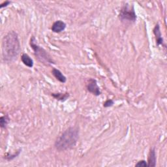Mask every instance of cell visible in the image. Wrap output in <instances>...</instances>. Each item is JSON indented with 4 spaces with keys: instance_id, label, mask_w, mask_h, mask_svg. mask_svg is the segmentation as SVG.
I'll return each instance as SVG.
<instances>
[{
    "instance_id": "6da1fadb",
    "label": "cell",
    "mask_w": 167,
    "mask_h": 167,
    "mask_svg": "<svg viewBox=\"0 0 167 167\" xmlns=\"http://www.w3.org/2000/svg\"><path fill=\"white\" fill-rule=\"evenodd\" d=\"M20 51V44L18 34L10 31L3 39L2 54L5 61H11L15 59Z\"/></svg>"
},
{
    "instance_id": "7a4b0ae2",
    "label": "cell",
    "mask_w": 167,
    "mask_h": 167,
    "mask_svg": "<svg viewBox=\"0 0 167 167\" xmlns=\"http://www.w3.org/2000/svg\"><path fill=\"white\" fill-rule=\"evenodd\" d=\"M79 138V129L77 127L67 129L57 139L55 147L59 151H65L73 148Z\"/></svg>"
},
{
    "instance_id": "3957f363",
    "label": "cell",
    "mask_w": 167,
    "mask_h": 167,
    "mask_svg": "<svg viewBox=\"0 0 167 167\" xmlns=\"http://www.w3.org/2000/svg\"><path fill=\"white\" fill-rule=\"evenodd\" d=\"M30 45L35 52V54H36L39 61L48 64H54V61L49 54H48L43 48H41L36 43V39L34 37H32L31 38Z\"/></svg>"
},
{
    "instance_id": "277c9868",
    "label": "cell",
    "mask_w": 167,
    "mask_h": 167,
    "mask_svg": "<svg viewBox=\"0 0 167 167\" xmlns=\"http://www.w3.org/2000/svg\"><path fill=\"white\" fill-rule=\"evenodd\" d=\"M120 18L123 21H129L135 22L136 20V15L135 14L133 7H130L128 5L124 6L120 11Z\"/></svg>"
},
{
    "instance_id": "5b68a950",
    "label": "cell",
    "mask_w": 167,
    "mask_h": 167,
    "mask_svg": "<svg viewBox=\"0 0 167 167\" xmlns=\"http://www.w3.org/2000/svg\"><path fill=\"white\" fill-rule=\"evenodd\" d=\"M87 89L88 91L93 93L96 96H99L101 95V92L100 91V88L97 85V82L96 80L91 79H89L87 84Z\"/></svg>"
},
{
    "instance_id": "8992f818",
    "label": "cell",
    "mask_w": 167,
    "mask_h": 167,
    "mask_svg": "<svg viewBox=\"0 0 167 167\" xmlns=\"http://www.w3.org/2000/svg\"><path fill=\"white\" fill-rule=\"evenodd\" d=\"M66 27V24L61 20H58L55 22L52 26V31L54 33H60L64 31Z\"/></svg>"
},
{
    "instance_id": "52a82bcc",
    "label": "cell",
    "mask_w": 167,
    "mask_h": 167,
    "mask_svg": "<svg viewBox=\"0 0 167 167\" xmlns=\"http://www.w3.org/2000/svg\"><path fill=\"white\" fill-rule=\"evenodd\" d=\"M52 74L54 76V77L57 80H58L61 83H65L67 80V79L65 76L62 74V73L58 70L57 69H53L52 71Z\"/></svg>"
},
{
    "instance_id": "ba28073f",
    "label": "cell",
    "mask_w": 167,
    "mask_h": 167,
    "mask_svg": "<svg viewBox=\"0 0 167 167\" xmlns=\"http://www.w3.org/2000/svg\"><path fill=\"white\" fill-rule=\"evenodd\" d=\"M148 163V166H155L156 165V154L154 148H152L150 150Z\"/></svg>"
},
{
    "instance_id": "9c48e42d",
    "label": "cell",
    "mask_w": 167,
    "mask_h": 167,
    "mask_svg": "<svg viewBox=\"0 0 167 167\" xmlns=\"http://www.w3.org/2000/svg\"><path fill=\"white\" fill-rule=\"evenodd\" d=\"M21 60H22L23 64L27 67H28L30 68L33 67V61L27 54H23L22 55V57H21Z\"/></svg>"
},
{
    "instance_id": "30bf717a",
    "label": "cell",
    "mask_w": 167,
    "mask_h": 167,
    "mask_svg": "<svg viewBox=\"0 0 167 167\" xmlns=\"http://www.w3.org/2000/svg\"><path fill=\"white\" fill-rule=\"evenodd\" d=\"M154 34L155 35V36H156L157 45H159L163 44V39H162V37H161V31H160V28H159V24H157L155 26V28L154 30Z\"/></svg>"
},
{
    "instance_id": "8fae6325",
    "label": "cell",
    "mask_w": 167,
    "mask_h": 167,
    "mask_svg": "<svg viewBox=\"0 0 167 167\" xmlns=\"http://www.w3.org/2000/svg\"><path fill=\"white\" fill-rule=\"evenodd\" d=\"M52 96H53L55 99H56L60 101H65L69 97V93H52Z\"/></svg>"
},
{
    "instance_id": "7c38bea8",
    "label": "cell",
    "mask_w": 167,
    "mask_h": 167,
    "mask_svg": "<svg viewBox=\"0 0 167 167\" xmlns=\"http://www.w3.org/2000/svg\"><path fill=\"white\" fill-rule=\"evenodd\" d=\"M10 119L8 116H4L0 117V125H1L2 128H5L7 125H8Z\"/></svg>"
},
{
    "instance_id": "4fadbf2b",
    "label": "cell",
    "mask_w": 167,
    "mask_h": 167,
    "mask_svg": "<svg viewBox=\"0 0 167 167\" xmlns=\"http://www.w3.org/2000/svg\"><path fill=\"white\" fill-rule=\"evenodd\" d=\"M20 154V151H18L17 154H7L5 156V158L8 160V161H10V160H12L14 158H15L16 157H17Z\"/></svg>"
},
{
    "instance_id": "5bb4252c",
    "label": "cell",
    "mask_w": 167,
    "mask_h": 167,
    "mask_svg": "<svg viewBox=\"0 0 167 167\" xmlns=\"http://www.w3.org/2000/svg\"><path fill=\"white\" fill-rule=\"evenodd\" d=\"M114 101L112 100V99H108L107 101H106L104 103V107L105 108H107V107H112L113 104H114Z\"/></svg>"
},
{
    "instance_id": "9a60e30c",
    "label": "cell",
    "mask_w": 167,
    "mask_h": 167,
    "mask_svg": "<svg viewBox=\"0 0 167 167\" xmlns=\"http://www.w3.org/2000/svg\"><path fill=\"white\" fill-rule=\"evenodd\" d=\"M147 166L148 163H146V161H144V160H142V161L138 162V163H136L135 165V166Z\"/></svg>"
},
{
    "instance_id": "2e32d148",
    "label": "cell",
    "mask_w": 167,
    "mask_h": 167,
    "mask_svg": "<svg viewBox=\"0 0 167 167\" xmlns=\"http://www.w3.org/2000/svg\"><path fill=\"white\" fill-rule=\"evenodd\" d=\"M10 3H11L10 2H7V1L1 4V5H0V8H3V7H7V5H9Z\"/></svg>"
}]
</instances>
